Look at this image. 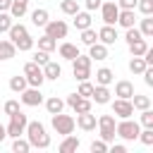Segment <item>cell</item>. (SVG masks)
Returning <instances> with one entry per match:
<instances>
[{
    "mask_svg": "<svg viewBox=\"0 0 153 153\" xmlns=\"http://www.w3.org/2000/svg\"><path fill=\"white\" fill-rule=\"evenodd\" d=\"M120 10H136V0H115Z\"/></svg>",
    "mask_w": 153,
    "mask_h": 153,
    "instance_id": "48",
    "label": "cell"
},
{
    "mask_svg": "<svg viewBox=\"0 0 153 153\" xmlns=\"http://www.w3.org/2000/svg\"><path fill=\"white\" fill-rule=\"evenodd\" d=\"M48 60H50V53H45V50H36V53H33V62H36V65L43 67Z\"/></svg>",
    "mask_w": 153,
    "mask_h": 153,
    "instance_id": "46",
    "label": "cell"
},
{
    "mask_svg": "<svg viewBox=\"0 0 153 153\" xmlns=\"http://www.w3.org/2000/svg\"><path fill=\"white\" fill-rule=\"evenodd\" d=\"M76 55H79V45L67 43V41H65V43H60V57H62V60H69V62H72Z\"/></svg>",
    "mask_w": 153,
    "mask_h": 153,
    "instance_id": "23",
    "label": "cell"
},
{
    "mask_svg": "<svg viewBox=\"0 0 153 153\" xmlns=\"http://www.w3.org/2000/svg\"><path fill=\"white\" fill-rule=\"evenodd\" d=\"M146 50H148V43H146V38H139V41H131V43H129V53H131L134 57H141Z\"/></svg>",
    "mask_w": 153,
    "mask_h": 153,
    "instance_id": "26",
    "label": "cell"
},
{
    "mask_svg": "<svg viewBox=\"0 0 153 153\" xmlns=\"http://www.w3.org/2000/svg\"><path fill=\"white\" fill-rule=\"evenodd\" d=\"M100 19H103V24H112L115 26V22H117V14H120V7H117V2L115 0H108V2H100Z\"/></svg>",
    "mask_w": 153,
    "mask_h": 153,
    "instance_id": "10",
    "label": "cell"
},
{
    "mask_svg": "<svg viewBox=\"0 0 153 153\" xmlns=\"http://www.w3.org/2000/svg\"><path fill=\"white\" fill-rule=\"evenodd\" d=\"M115 115H100L98 117V134H100V139L105 141V143H110V141H115Z\"/></svg>",
    "mask_w": 153,
    "mask_h": 153,
    "instance_id": "6",
    "label": "cell"
},
{
    "mask_svg": "<svg viewBox=\"0 0 153 153\" xmlns=\"http://www.w3.org/2000/svg\"><path fill=\"white\" fill-rule=\"evenodd\" d=\"M88 26H91V12H88V10H86V12L79 10V12L74 14V29H76V31H84V29H88Z\"/></svg>",
    "mask_w": 153,
    "mask_h": 153,
    "instance_id": "22",
    "label": "cell"
},
{
    "mask_svg": "<svg viewBox=\"0 0 153 153\" xmlns=\"http://www.w3.org/2000/svg\"><path fill=\"white\" fill-rule=\"evenodd\" d=\"M7 12L12 14V19H22L29 12V0H12V5H10Z\"/></svg>",
    "mask_w": 153,
    "mask_h": 153,
    "instance_id": "18",
    "label": "cell"
},
{
    "mask_svg": "<svg viewBox=\"0 0 153 153\" xmlns=\"http://www.w3.org/2000/svg\"><path fill=\"white\" fill-rule=\"evenodd\" d=\"M24 76H26V84H29V86H38V88H41V84L45 81V76H43V67L36 65L33 60L24 65Z\"/></svg>",
    "mask_w": 153,
    "mask_h": 153,
    "instance_id": "7",
    "label": "cell"
},
{
    "mask_svg": "<svg viewBox=\"0 0 153 153\" xmlns=\"http://www.w3.org/2000/svg\"><path fill=\"white\" fill-rule=\"evenodd\" d=\"M5 139H7V131H5V124H2V122H0V143H2V141H5Z\"/></svg>",
    "mask_w": 153,
    "mask_h": 153,
    "instance_id": "53",
    "label": "cell"
},
{
    "mask_svg": "<svg viewBox=\"0 0 153 153\" xmlns=\"http://www.w3.org/2000/svg\"><path fill=\"white\" fill-rule=\"evenodd\" d=\"M60 10H62V14L74 17V14L79 12V2H76V0H62V2H60Z\"/></svg>",
    "mask_w": 153,
    "mask_h": 153,
    "instance_id": "33",
    "label": "cell"
},
{
    "mask_svg": "<svg viewBox=\"0 0 153 153\" xmlns=\"http://www.w3.org/2000/svg\"><path fill=\"white\" fill-rule=\"evenodd\" d=\"M100 2H103V0H84V5H86V10H88V12L98 10V7H100Z\"/></svg>",
    "mask_w": 153,
    "mask_h": 153,
    "instance_id": "49",
    "label": "cell"
},
{
    "mask_svg": "<svg viewBox=\"0 0 153 153\" xmlns=\"http://www.w3.org/2000/svg\"><path fill=\"white\" fill-rule=\"evenodd\" d=\"M76 100H79V93H69V96H67V100H65V103H67V105H69V108H72V105H74V103H76Z\"/></svg>",
    "mask_w": 153,
    "mask_h": 153,
    "instance_id": "50",
    "label": "cell"
},
{
    "mask_svg": "<svg viewBox=\"0 0 153 153\" xmlns=\"http://www.w3.org/2000/svg\"><path fill=\"white\" fill-rule=\"evenodd\" d=\"M81 146V141L76 139V136H72V134H67L62 141H60V146H57V151L60 153H72V151H76Z\"/></svg>",
    "mask_w": 153,
    "mask_h": 153,
    "instance_id": "19",
    "label": "cell"
},
{
    "mask_svg": "<svg viewBox=\"0 0 153 153\" xmlns=\"http://www.w3.org/2000/svg\"><path fill=\"white\" fill-rule=\"evenodd\" d=\"M139 131H141V124L136 120H131V117H124V120H120L115 124V136H120L124 141H136Z\"/></svg>",
    "mask_w": 153,
    "mask_h": 153,
    "instance_id": "2",
    "label": "cell"
},
{
    "mask_svg": "<svg viewBox=\"0 0 153 153\" xmlns=\"http://www.w3.org/2000/svg\"><path fill=\"white\" fill-rule=\"evenodd\" d=\"M88 57H91V60H96V62L108 60V45H105V43H100V41H96L93 45H88Z\"/></svg>",
    "mask_w": 153,
    "mask_h": 153,
    "instance_id": "15",
    "label": "cell"
},
{
    "mask_svg": "<svg viewBox=\"0 0 153 153\" xmlns=\"http://www.w3.org/2000/svg\"><path fill=\"white\" fill-rule=\"evenodd\" d=\"M0 108H2V105H0Z\"/></svg>",
    "mask_w": 153,
    "mask_h": 153,
    "instance_id": "54",
    "label": "cell"
},
{
    "mask_svg": "<svg viewBox=\"0 0 153 153\" xmlns=\"http://www.w3.org/2000/svg\"><path fill=\"white\" fill-rule=\"evenodd\" d=\"M91 103H93L91 98H81V96H79V100L72 105V110H74L76 115H79V112H86V110H91Z\"/></svg>",
    "mask_w": 153,
    "mask_h": 153,
    "instance_id": "39",
    "label": "cell"
},
{
    "mask_svg": "<svg viewBox=\"0 0 153 153\" xmlns=\"http://www.w3.org/2000/svg\"><path fill=\"white\" fill-rule=\"evenodd\" d=\"M74 124H76L81 131H93V129H96V124H98V117H96L91 110H86V112H79V115H76Z\"/></svg>",
    "mask_w": 153,
    "mask_h": 153,
    "instance_id": "12",
    "label": "cell"
},
{
    "mask_svg": "<svg viewBox=\"0 0 153 153\" xmlns=\"http://www.w3.org/2000/svg\"><path fill=\"white\" fill-rule=\"evenodd\" d=\"M26 141L31 143V148H48L50 146V134L45 131V127L36 120V122H26Z\"/></svg>",
    "mask_w": 153,
    "mask_h": 153,
    "instance_id": "1",
    "label": "cell"
},
{
    "mask_svg": "<svg viewBox=\"0 0 153 153\" xmlns=\"http://www.w3.org/2000/svg\"><path fill=\"white\" fill-rule=\"evenodd\" d=\"M105 151H108V143H105L103 139L91 141V153H105Z\"/></svg>",
    "mask_w": 153,
    "mask_h": 153,
    "instance_id": "47",
    "label": "cell"
},
{
    "mask_svg": "<svg viewBox=\"0 0 153 153\" xmlns=\"http://www.w3.org/2000/svg\"><path fill=\"white\" fill-rule=\"evenodd\" d=\"M146 67H148V65L143 62V57H134V55H131V60H129V72H131V74H141Z\"/></svg>",
    "mask_w": 153,
    "mask_h": 153,
    "instance_id": "37",
    "label": "cell"
},
{
    "mask_svg": "<svg viewBox=\"0 0 153 153\" xmlns=\"http://www.w3.org/2000/svg\"><path fill=\"white\" fill-rule=\"evenodd\" d=\"M112 115L124 120V117H131L134 115V105H131V98H115L112 100Z\"/></svg>",
    "mask_w": 153,
    "mask_h": 153,
    "instance_id": "11",
    "label": "cell"
},
{
    "mask_svg": "<svg viewBox=\"0 0 153 153\" xmlns=\"http://www.w3.org/2000/svg\"><path fill=\"white\" fill-rule=\"evenodd\" d=\"M131 105H134V110H146V108H151V96H139V93H134L131 96Z\"/></svg>",
    "mask_w": 153,
    "mask_h": 153,
    "instance_id": "30",
    "label": "cell"
},
{
    "mask_svg": "<svg viewBox=\"0 0 153 153\" xmlns=\"http://www.w3.org/2000/svg\"><path fill=\"white\" fill-rule=\"evenodd\" d=\"M19 100H22V105L36 108V105H41V103H43V93H41V88H38V86H26V88L19 93Z\"/></svg>",
    "mask_w": 153,
    "mask_h": 153,
    "instance_id": "8",
    "label": "cell"
},
{
    "mask_svg": "<svg viewBox=\"0 0 153 153\" xmlns=\"http://www.w3.org/2000/svg\"><path fill=\"white\" fill-rule=\"evenodd\" d=\"M10 5H12V0H0V12H7Z\"/></svg>",
    "mask_w": 153,
    "mask_h": 153,
    "instance_id": "52",
    "label": "cell"
},
{
    "mask_svg": "<svg viewBox=\"0 0 153 153\" xmlns=\"http://www.w3.org/2000/svg\"><path fill=\"white\" fill-rule=\"evenodd\" d=\"M48 19H50V14H48V10H43V7H36V10L31 12V24H33V26H45Z\"/></svg>",
    "mask_w": 153,
    "mask_h": 153,
    "instance_id": "25",
    "label": "cell"
},
{
    "mask_svg": "<svg viewBox=\"0 0 153 153\" xmlns=\"http://www.w3.org/2000/svg\"><path fill=\"white\" fill-rule=\"evenodd\" d=\"M62 108H65V100H62V98H57V96H50V98L45 100V110H48L50 115L62 112Z\"/></svg>",
    "mask_w": 153,
    "mask_h": 153,
    "instance_id": "27",
    "label": "cell"
},
{
    "mask_svg": "<svg viewBox=\"0 0 153 153\" xmlns=\"http://www.w3.org/2000/svg\"><path fill=\"white\" fill-rule=\"evenodd\" d=\"M14 55H17V48H14V43H12L10 38L0 41V62H5V60H12Z\"/></svg>",
    "mask_w": 153,
    "mask_h": 153,
    "instance_id": "21",
    "label": "cell"
},
{
    "mask_svg": "<svg viewBox=\"0 0 153 153\" xmlns=\"http://www.w3.org/2000/svg\"><path fill=\"white\" fill-rule=\"evenodd\" d=\"M110 96H112V93H110L108 86L96 84V86H93V93H91V100H96L98 105H108V103H110Z\"/></svg>",
    "mask_w": 153,
    "mask_h": 153,
    "instance_id": "14",
    "label": "cell"
},
{
    "mask_svg": "<svg viewBox=\"0 0 153 153\" xmlns=\"http://www.w3.org/2000/svg\"><path fill=\"white\" fill-rule=\"evenodd\" d=\"M117 38H120V36H117V29H115L112 24H103V26L98 29V41H100V43H105V45H112Z\"/></svg>",
    "mask_w": 153,
    "mask_h": 153,
    "instance_id": "13",
    "label": "cell"
},
{
    "mask_svg": "<svg viewBox=\"0 0 153 153\" xmlns=\"http://www.w3.org/2000/svg\"><path fill=\"white\" fill-rule=\"evenodd\" d=\"M17 110H19V100H5V103H2V112H5L7 117L14 115Z\"/></svg>",
    "mask_w": 153,
    "mask_h": 153,
    "instance_id": "45",
    "label": "cell"
},
{
    "mask_svg": "<svg viewBox=\"0 0 153 153\" xmlns=\"http://www.w3.org/2000/svg\"><path fill=\"white\" fill-rule=\"evenodd\" d=\"M136 10L141 14H153V0H136Z\"/></svg>",
    "mask_w": 153,
    "mask_h": 153,
    "instance_id": "43",
    "label": "cell"
},
{
    "mask_svg": "<svg viewBox=\"0 0 153 153\" xmlns=\"http://www.w3.org/2000/svg\"><path fill=\"white\" fill-rule=\"evenodd\" d=\"M43 76H45L48 81H57V79L62 76V67H60L57 62H53V60H48V62L43 65Z\"/></svg>",
    "mask_w": 153,
    "mask_h": 153,
    "instance_id": "16",
    "label": "cell"
},
{
    "mask_svg": "<svg viewBox=\"0 0 153 153\" xmlns=\"http://www.w3.org/2000/svg\"><path fill=\"white\" fill-rule=\"evenodd\" d=\"M26 122H29V117H26L22 110H17L14 115H10V122L5 124V131H7V136H10V139H17V136H22V134H24V129H26Z\"/></svg>",
    "mask_w": 153,
    "mask_h": 153,
    "instance_id": "4",
    "label": "cell"
},
{
    "mask_svg": "<svg viewBox=\"0 0 153 153\" xmlns=\"http://www.w3.org/2000/svg\"><path fill=\"white\" fill-rule=\"evenodd\" d=\"M10 26H12V14L10 12H0V33L10 31Z\"/></svg>",
    "mask_w": 153,
    "mask_h": 153,
    "instance_id": "44",
    "label": "cell"
},
{
    "mask_svg": "<svg viewBox=\"0 0 153 153\" xmlns=\"http://www.w3.org/2000/svg\"><path fill=\"white\" fill-rule=\"evenodd\" d=\"M57 48V41L55 38H50L48 33H43L41 38H38V50H45V53H53Z\"/></svg>",
    "mask_w": 153,
    "mask_h": 153,
    "instance_id": "29",
    "label": "cell"
},
{
    "mask_svg": "<svg viewBox=\"0 0 153 153\" xmlns=\"http://www.w3.org/2000/svg\"><path fill=\"white\" fill-rule=\"evenodd\" d=\"M96 41H98V31H96V29L88 26V29L81 31V43H84V45H93Z\"/></svg>",
    "mask_w": 153,
    "mask_h": 153,
    "instance_id": "36",
    "label": "cell"
},
{
    "mask_svg": "<svg viewBox=\"0 0 153 153\" xmlns=\"http://www.w3.org/2000/svg\"><path fill=\"white\" fill-rule=\"evenodd\" d=\"M76 93L81 96V98H91V93H93V84L86 79V81H79V88H76Z\"/></svg>",
    "mask_w": 153,
    "mask_h": 153,
    "instance_id": "40",
    "label": "cell"
},
{
    "mask_svg": "<svg viewBox=\"0 0 153 153\" xmlns=\"http://www.w3.org/2000/svg\"><path fill=\"white\" fill-rule=\"evenodd\" d=\"M139 38H143V36H141V31H139V26H129V29H127V33H124L127 45H129L131 41H139Z\"/></svg>",
    "mask_w": 153,
    "mask_h": 153,
    "instance_id": "42",
    "label": "cell"
},
{
    "mask_svg": "<svg viewBox=\"0 0 153 153\" xmlns=\"http://www.w3.org/2000/svg\"><path fill=\"white\" fill-rule=\"evenodd\" d=\"M91 57L88 55H76L74 60H72V74H74V79L76 81H86L88 76H91Z\"/></svg>",
    "mask_w": 153,
    "mask_h": 153,
    "instance_id": "3",
    "label": "cell"
},
{
    "mask_svg": "<svg viewBox=\"0 0 153 153\" xmlns=\"http://www.w3.org/2000/svg\"><path fill=\"white\" fill-rule=\"evenodd\" d=\"M45 29V33L50 36V38H67V31H69V26H67V22H62V19H48V24L43 26Z\"/></svg>",
    "mask_w": 153,
    "mask_h": 153,
    "instance_id": "9",
    "label": "cell"
},
{
    "mask_svg": "<svg viewBox=\"0 0 153 153\" xmlns=\"http://www.w3.org/2000/svg\"><path fill=\"white\" fill-rule=\"evenodd\" d=\"M112 79H115V72H112L110 67H100V69L96 72V84H100V86H110Z\"/></svg>",
    "mask_w": 153,
    "mask_h": 153,
    "instance_id": "24",
    "label": "cell"
},
{
    "mask_svg": "<svg viewBox=\"0 0 153 153\" xmlns=\"http://www.w3.org/2000/svg\"><path fill=\"white\" fill-rule=\"evenodd\" d=\"M143 146H153V127H143L141 131H139V136H136Z\"/></svg>",
    "mask_w": 153,
    "mask_h": 153,
    "instance_id": "38",
    "label": "cell"
},
{
    "mask_svg": "<svg viewBox=\"0 0 153 153\" xmlns=\"http://www.w3.org/2000/svg\"><path fill=\"white\" fill-rule=\"evenodd\" d=\"M115 96H117V98H131V96H134V84L127 81V79H120V81L115 84Z\"/></svg>",
    "mask_w": 153,
    "mask_h": 153,
    "instance_id": "17",
    "label": "cell"
},
{
    "mask_svg": "<svg viewBox=\"0 0 153 153\" xmlns=\"http://www.w3.org/2000/svg\"><path fill=\"white\" fill-rule=\"evenodd\" d=\"M139 124H141V127H153V110H151V108H146V110H141V117H139Z\"/></svg>",
    "mask_w": 153,
    "mask_h": 153,
    "instance_id": "41",
    "label": "cell"
},
{
    "mask_svg": "<svg viewBox=\"0 0 153 153\" xmlns=\"http://www.w3.org/2000/svg\"><path fill=\"white\" fill-rule=\"evenodd\" d=\"M12 151H14V153H29V151H31V143H29L26 139L17 136V139H12Z\"/></svg>",
    "mask_w": 153,
    "mask_h": 153,
    "instance_id": "35",
    "label": "cell"
},
{
    "mask_svg": "<svg viewBox=\"0 0 153 153\" xmlns=\"http://www.w3.org/2000/svg\"><path fill=\"white\" fill-rule=\"evenodd\" d=\"M115 24H120L122 29H129V26H134V24H136L134 10H120V14H117V22H115Z\"/></svg>",
    "mask_w": 153,
    "mask_h": 153,
    "instance_id": "20",
    "label": "cell"
},
{
    "mask_svg": "<svg viewBox=\"0 0 153 153\" xmlns=\"http://www.w3.org/2000/svg\"><path fill=\"white\" fill-rule=\"evenodd\" d=\"M26 86H29V84H26V76H19V74H17V76L10 79V91H14V93H22Z\"/></svg>",
    "mask_w": 153,
    "mask_h": 153,
    "instance_id": "34",
    "label": "cell"
},
{
    "mask_svg": "<svg viewBox=\"0 0 153 153\" xmlns=\"http://www.w3.org/2000/svg\"><path fill=\"white\" fill-rule=\"evenodd\" d=\"M14 48H17L19 53H29V50L33 48V38L26 33V36H22V38H17V41H14Z\"/></svg>",
    "mask_w": 153,
    "mask_h": 153,
    "instance_id": "32",
    "label": "cell"
},
{
    "mask_svg": "<svg viewBox=\"0 0 153 153\" xmlns=\"http://www.w3.org/2000/svg\"><path fill=\"white\" fill-rule=\"evenodd\" d=\"M139 31H141L143 38H151L153 36V19H151V14H143V19L139 24Z\"/></svg>",
    "mask_w": 153,
    "mask_h": 153,
    "instance_id": "28",
    "label": "cell"
},
{
    "mask_svg": "<svg viewBox=\"0 0 153 153\" xmlns=\"http://www.w3.org/2000/svg\"><path fill=\"white\" fill-rule=\"evenodd\" d=\"M50 124H53V129L60 134V136H67V134H72L74 131V117L72 115H62V112H55V115H50Z\"/></svg>",
    "mask_w": 153,
    "mask_h": 153,
    "instance_id": "5",
    "label": "cell"
},
{
    "mask_svg": "<svg viewBox=\"0 0 153 153\" xmlns=\"http://www.w3.org/2000/svg\"><path fill=\"white\" fill-rule=\"evenodd\" d=\"M110 151H112V153H127V146H124V143H115Z\"/></svg>",
    "mask_w": 153,
    "mask_h": 153,
    "instance_id": "51",
    "label": "cell"
},
{
    "mask_svg": "<svg viewBox=\"0 0 153 153\" xmlns=\"http://www.w3.org/2000/svg\"><path fill=\"white\" fill-rule=\"evenodd\" d=\"M7 33H10V41L14 43L17 38H22V36H26V33H29V29H26L24 24H14V22H12V26H10V31H7Z\"/></svg>",
    "mask_w": 153,
    "mask_h": 153,
    "instance_id": "31",
    "label": "cell"
}]
</instances>
